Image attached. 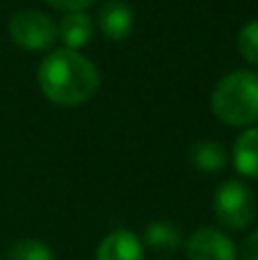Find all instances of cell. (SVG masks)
<instances>
[{
	"mask_svg": "<svg viewBox=\"0 0 258 260\" xmlns=\"http://www.w3.org/2000/svg\"><path fill=\"white\" fill-rule=\"evenodd\" d=\"M37 82L48 101L73 108L94 99L101 87V76L94 62H89L78 50L57 48L41 59L37 69Z\"/></svg>",
	"mask_w": 258,
	"mask_h": 260,
	"instance_id": "1",
	"label": "cell"
},
{
	"mask_svg": "<svg viewBox=\"0 0 258 260\" xmlns=\"http://www.w3.org/2000/svg\"><path fill=\"white\" fill-rule=\"evenodd\" d=\"M210 108L227 126L249 128L258 123V73L240 69L224 76L213 89Z\"/></svg>",
	"mask_w": 258,
	"mask_h": 260,
	"instance_id": "2",
	"label": "cell"
},
{
	"mask_svg": "<svg viewBox=\"0 0 258 260\" xmlns=\"http://www.w3.org/2000/svg\"><path fill=\"white\" fill-rule=\"evenodd\" d=\"M215 217L231 231H245L256 219L254 192L240 180H227L217 187L213 199Z\"/></svg>",
	"mask_w": 258,
	"mask_h": 260,
	"instance_id": "3",
	"label": "cell"
},
{
	"mask_svg": "<svg viewBox=\"0 0 258 260\" xmlns=\"http://www.w3.org/2000/svg\"><path fill=\"white\" fill-rule=\"evenodd\" d=\"M9 37L25 50H48L57 41V23L39 9H23L9 21Z\"/></svg>",
	"mask_w": 258,
	"mask_h": 260,
	"instance_id": "4",
	"label": "cell"
},
{
	"mask_svg": "<svg viewBox=\"0 0 258 260\" xmlns=\"http://www.w3.org/2000/svg\"><path fill=\"white\" fill-rule=\"evenodd\" d=\"M187 260H236L238 249L227 233L217 229H197L185 244Z\"/></svg>",
	"mask_w": 258,
	"mask_h": 260,
	"instance_id": "5",
	"label": "cell"
},
{
	"mask_svg": "<svg viewBox=\"0 0 258 260\" xmlns=\"http://www.w3.org/2000/svg\"><path fill=\"white\" fill-rule=\"evenodd\" d=\"M135 14L123 0H108L99 9V27L110 41H123L133 32Z\"/></svg>",
	"mask_w": 258,
	"mask_h": 260,
	"instance_id": "6",
	"label": "cell"
},
{
	"mask_svg": "<svg viewBox=\"0 0 258 260\" xmlns=\"http://www.w3.org/2000/svg\"><path fill=\"white\" fill-rule=\"evenodd\" d=\"M96 260H144V244L133 231L117 229L101 240Z\"/></svg>",
	"mask_w": 258,
	"mask_h": 260,
	"instance_id": "7",
	"label": "cell"
},
{
	"mask_svg": "<svg viewBox=\"0 0 258 260\" xmlns=\"http://www.w3.org/2000/svg\"><path fill=\"white\" fill-rule=\"evenodd\" d=\"M94 35V18L87 12H69L62 16L57 25V37L62 39L64 48L80 50L89 44Z\"/></svg>",
	"mask_w": 258,
	"mask_h": 260,
	"instance_id": "8",
	"label": "cell"
},
{
	"mask_svg": "<svg viewBox=\"0 0 258 260\" xmlns=\"http://www.w3.org/2000/svg\"><path fill=\"white\" fill-rule=\"evenodd\" d=\"M233 167L247 178H258V126H249L233 144Z\"/></svg>",
	"mask_w": 258,
	"mask_h": 260,
	"instance_id": "9",
	"label": "cell"
},
{
	"mask_svg": "<svg viewBox=\"0 0 258 260\" xmlns=\"http://www.w3.org/2000/svg\"><path fill=\"white\" fill-rule=\"evenodd\" d=\"M149 249H153L155 253H174L183 244V235L178 231L176 224L165 219H155L146 226L144 231V242Z\"/></svg>",
	"mask_w": 258,
	"mask_h": 260,
	"instance_id": "10",
	"label": "cell"
},
{
	"mask_svg": "<svg viewBox=\"0 0 258 260\" xmlns=\"http://www.w3.org/2000/svg\"><path fill=\"white\" fill-rule=\"evenodd\" d=\"M190 162L199 171L206 174H217L227 167V151L215 139H201L190 148Z\"/></svg>",
	"mask_w": 258,
	"mask_h": 260,
	"instance_id": "11",
	"label": "cell"
},
{
	"mask_svg": "<svg viewBox=\"0 0 258 260\" xmlns=\"http://www.w3.org/2000/svg\"><path fill=\"white\" fill-rule=\"evenodd\" d=\"M7 258L9 260H55L48 244H44L41 240H35V238H25L14 242Z\"/></svg>",
	"mask_w": 258,
	"mask_h": 260,
	"instance_id": "12",
	"label": "cell"
},
{
	"mask_svg": "<svg viewBox=\"0 0 258 260\" xmlns=\"http://www.w3.org/2000/svg\"><path fill=\"white\" fill-rule=\"evenodd\" d=\"M238 50H240L242 59L258 67V18L249 21L238 32Z\"/></svg>",
	"mask_w": 258,
	"mask_h": 260,
	"instance_id": "13",
	"label": "cell"
},
{
	"mask_svg": "<svg viewBox=\"0 0 258 260\" xmlns=\"http://www.w3.org/2000/svg\"><path fill=\"white\" fill-rule=\"evenodd\" d=\"M46 3L50 5V7L59 9V12L69 14V12H85V9H89L94 3H99V0H46Z\"/></svg>",
	"mask_w": 258,
	"mask_h": 260,
	"instance_id": "14",
	"label": "cell"
},
{
	"mask_svg": "<svg viewBox=\"0 0 258 260\" xmlns=\"http://www.w3.org/2000/svg\"><path fill=\"white\" fill-rule=\"evenodd\" d=\"M240 260H258V231L245 238L240 247Z\"/></svg>",
	"mask_w": 258,
	"mask_h": 260,
	"instance_id": "15",
	"label": "cell"
},
{
	"mask_svg": "<svg viewBox=\"0 0 258 260\" xmlns=\"http://www.w3.org/2000/svg\"><path fill=\"white\" fill-rule=\"evenodd\" d=\"M158 260H174V258H158Z\"/></svg>",
	"mask_w": 258,
	"mask_h": 260,
	"instance_id": "16",
	"label": "cell"
}]
</instances>
